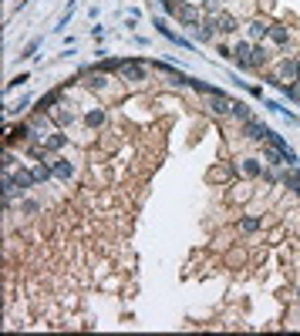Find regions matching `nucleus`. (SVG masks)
Segmentation results:
<instances>
[{"label":"nucleus","instance_id":"nucleus-17","mask_svg":"<svg viewBox=\"0 0 300 336\" xmlns=\"http://www.w3.org/2000/svg\"><path fill=\"white\" fill-rule=\"evenodd\" d=\"M65 145H68L65 135H54V138H48V141H44V152H48V148L54 152V148H65Z\"/></svg>","mask_w":300,"mask_h":336},{"label":"nucleus","instance_id":"nucleus-13","mask_svg":"<svg viewBox=\"0 0 300 336\" xmlns=\"http://www.w3.org/2000/svg\"><path fill=\"white\" fill-rule=\"evenodd\" d=\"M267 64V47H253L250 51V67L256 71V67H263Z\"/></svg>","mask_w":300,"mask_h":336},{"label":"nucleus","instance_id":"nucleus-4","mask_svg":"<svg viewBox=\"0 0 300 336\" xmlns=\"http://www.w3.org/2000/svg\"><path fill=\"white\" fill-rule=\"evenodd\" d=\"M216 20H212V17H206V20H199V24H192V37L199 40V44H209L212 37H216Z\"/></svg>","mask_w":300,"mask_h":336},{"label":"nucleus","instance_id":"nucleus-8","mask_svg":"<svg viewBox=\"0 0 300 336\" xmlns=\"http://www.w3.org/2000/svg\"><path fill=\"white\" fill-rule=\"evenodd\" d=\"M270 20H263V17H256V20H253L250 24V37H270Z\"/></svg>","mask_w":300,"mask_h":336},{"label":"nucleus","instance_id":"nucleus-15","mask_svg":"<svg viewBox=\"0 0 300 336\" xmlns=\"http://www.w3.org/2000/svg\"><path fill=\"white\" fill-rule=\"evenodd\" d=\"M27 135H31V128H27V125H14V128H10V135H7V141L14 145L17 138H27Z\"/></svg>","mask_w":300,"mask_h":336},{"label":"nucleus","instance_id":"nucleus-14","mask_svg":"<svg viewBox=\"0 0 300 336\" xmlns=\"http://www.w3.org/2000/svg\"><path fill=\"white\" fill-rule=\"evenodd\" d=\"M54 175L57 178H71L74 175V165H71V161H54Z\"/></svg>","mask_w":300,"mask_h":336},{"label":"nucleus","instance_id":"nucleus-16","mask_svg":"<svg viewBox=\"0 0 300 336\" xmlns=\"http://www.w3.org/2000/svg\"><path fill=\"white\" fill-rule=\"evenodd\" d=\"M51 175H54V168H51V165H44V161H41L37 168H34V178H37V182H48Z\"/></svg>","mask_w":300,"mask_h":336},{"label":"nucleus","instance_id":"nucleus-10","mask_svg":"<svg viewBox=\"0 0 300 336\" xmlns=\"http://www.w3.org/2000/svg\"><path fill=\"white\" fill-rule=\"evenodd\" d=\"M243 175H250V178H260V175H263L260 158H243Z\"/></svg>","mask_w":300,"mask_h":336},{"label":"nucleus","instance_id":"nucleus-18","mask_svg":"<svg viewBox=\"0 0 300 336\" xmlns=\"http://www.w3.org/2000/svg\"><path fill=\"white\" fill-rule=\"evenodd\" d=\"M233 118H240V121H246V118H253L250 111H246V104L243 101H233Z\"/></svg>","mask_w":300,"mask_h":336},{"label":"nucleus","instance_id":"nucleus-5","mask_svg":"<svg viewBox=\"0 0 300 336\" xmlns=\"http://www.w3.org/2000/svg\"><path fill=\"white\" fill-rule=\"evenodd\" d=\"M267 131L270 128H267V125H260L256 118H246L243 121V135L250 138V141H267Z\"/></svg>","mask_w":300,"mask_h":336},{"label":"nucleus","instance_id":"nucleus-6","mask_svg":"<svg viewBox=\"0 0 300 336\" xmlns=\"http://www.w3.org/2000/svg\"><path fill=\"white\" fill-rule=\"evenodd\" d=\"M212 20H216V31H219V34H236V20H233V14L219 10V14L212 17Z\"/></svg>","mask_w":300,"mask_h":336},{"label":"nucleus","instance_id":"nucleus-20","mask_svg":"<svg viewBox=\"0 0 300 336\" xmlns=\"http://www.w3.org/2000/svg\"><path fill=\"white\" fill-rule=\"evenodd\" d=\"M284 182H287V188H293V192L300 195V172H293V175L287 172V178H284Z\"/></svg>","mask_w":300,"mask_h":336},{"label":"nucleus","instance_id":"nucleus-21","mask_svg":"<svg viewBox=\"0 0 300 336\" xmlns=\"http://www.w3.org/2000/svg\"><path fill=\"white\" fill-rule=\"evenodd\" d=\"M37 47H41V37H34L31 44L24 47V57H37Z\"/></svg>","mask_w":300,"mask_h":336},{"label":"nucleus","instance_id":"nucleus-3","mask_svg":"<svg viewBox=\"0 0 300 336\" xmlns=\"http://www.w3.org/2000/svg\"><path fill=\"white\" fill-rule=\"evenodd\" d=\"M155 31L162 34L165 40H172V44H179V47L192 51V40H189V37H182V34H176V31H172V27H169V24H165V20H162V17H155Z\"/></svg>","mask_w":300,"mask_h":336},{"label":"nucleus","instance_id":"nucleus-22","mask_svg":"<svg viewBox=\"0 0 300 336\" xmlns=\"http://www.w3.org/2000/svg\"><path fill=\"white\" fill-rule=\"evenodd\" d=\"M297 71H300V61H297Z\"/></svg>","mask_w":300,"mask_h":336},{"label":"nucleus","instance_id":"nucleus-2","mask_svg":"<svg viewBox=\"0 0 300 336\" xmlns=\"http://www.w3.org/2000/svg\"><path fill=\"white\" fill-rule=\"evenodd\" d=\"M206 101H209V111H212V114H233V98L223 94V91L206 94Z\"/></svg>","mask_w":300,"mask_h":336},{"label":"nucleus","instance_id":"nucleus-9","mask_svg":"<svg viewBox=\"0 0 300 336\" xmlns=\"http://www.w3.org/2000/svg\"><path fill=\"white\" fill-rule=\"evenodd\" d=\"M270 40L284 47V44H290V31H287V27H280V24H273V27H270Z\"/></svg>","mask_w":300,"mask_h":336},{"label":"nucleus","instance_id":"nucleus-19","mask_svg":"<svg viewBox=\"0 0 300 336\" xmlns=\"http://www.w3.org/2000/svg\"><path fill=\"white\" fill-rule=\"evenodd\" d=\"M260 225H263L260 219H240V229H243V232H256Z\"/></svg>","mask_w":300,"mask_h":336},{"label":"nucleus","instance_id":"nucleus-12","mask_svg":"<svg viewBox=\"0 0 300 336\" xmlns=\"http://www.w3.org/2000/svg\"><path fill=\"white\" fill-rule=\"evenodd\" d=\"M84 125H88V128H98V125H105V111H101V108H91V111L84 114Z\"/></svg>","mask_w":300,"mask_h":336},{"label":"nucleus","instance_id":"nucleus-1","mask_svg":"<svg viewBox=\"0 0 300 336\" xmlns=\"http://www.w3.org/2000/svg\"><path fill=\"white\" fill-rule=\"evenodd\" d=\"M148 61H138V57H125V64H122V81H132V84H142V81L148 78Z\"/></svg>","mask_w":300,"mask_h":336},{"label":"nucleus","instance_id":"nucleus-7","mask_svg":"<svg viewBox=\"0 0 300 336\" xmlns=\"http://www.w3.org/2000/svg\"><path fill=\"white\" fill-rule=\"evenodd\" d=\"M276 78H280V81H284V78H293V81H297V78H300L297 61H293V57H284V61H280V67H276Z\"/></svg>","mask_w":300,"mask_h":336},{"label":"nucleus","instance_id":"nucleus-11","mask_svg":"<svg viewBox=\"0 0 300 336\" xmlns=\"http://www.w3.org/2000/svg\"><path fill=\"white\" fill-rule=\"evenodd\" d=\"M263 158H267L270 165H287V155L280 152V148H273V145H270V148H263Z\"/></svg>","mask_w":300,"mask_h":336}]
</instances>
